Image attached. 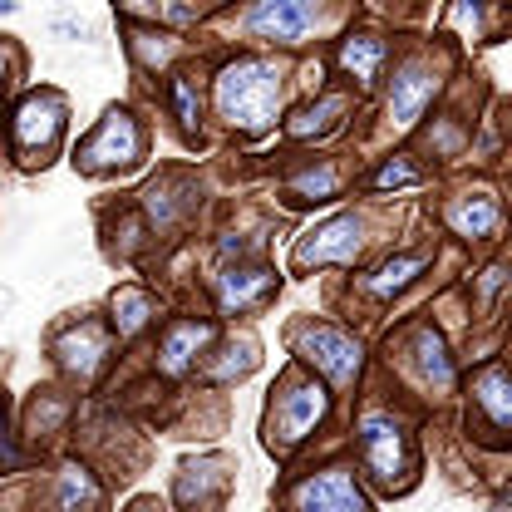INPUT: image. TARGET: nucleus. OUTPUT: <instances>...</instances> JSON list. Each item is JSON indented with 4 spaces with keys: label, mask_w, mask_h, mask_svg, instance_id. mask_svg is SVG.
Instances as JSON below:
<instances>
[{
    "label": "nucleus",
    "mask_w": 512,
    "mask_h": 512,
    "mask_svg": "<svg viewBox=\"0 0 512 512\" xmlns=\"http://www.w3.org/2000/svg\"><path fill=\"white\" fill-rule=\"evenodd\" d=\"M384 60H389V45H384L380 35H350V40L340 45V64H345L360 84H375Z\"/></svg>",
    "instance_id": "dca6fc26"
},
{
    "label": "nucleus",
    "mask_w": 512,
    "mask_h": 512,
    "mask_svg": "<svg viewBox=\"0 0 512 512\" xmlns=\"http://www.w3.org/2000/svg\"><path fill=\"white\" fill-rule=\"evenodd\" d=\"M301 355L316 370H325L335 384H355V375H360V345L335 325H306L301 330Z\"/></svg>",
    "instance_id": "423d86ee"
},
{
    "label": "nucleus",
    "mask_w": 512,
    "mask_h": 512,
    "mask_svg": "<svg viewBox=\"0 0 512 512\" xmlns=\"http://www.w3.org/2000/svg\"><path fill=\"white\" fill-rule=\"evenodd\" d=\"M414 360H419V370H424V380L434 384V389H448L453 384V360H448L444 350V335L439 330H414Z\"/></svg>",
    "instance_id": "f3484780"
},
{
    "label": "nucleus",
    "mask_w": 512,
    "mask_h": 512,
    "mask_svg": "<svg viewBox=\"0 0 512 512\" xmlns=\"http://www.w3.org/2000/svg\"><path fill=\"white\" fill-rule=\"evenodd\" d=\"M99 503V483L89 478V468H79V463H69L60 473V493H55V508L60 512H89Z\"/></svg>",
    "instance_id": "aec40b11"
},
{
    "label": "nucleus",
    "mask_w": 512,
    "mask_h": 512,
    "mask_svg": "<svg viewBox=\"0 0 512 512\" xmlns=\"http://www.w3.org/2000/svg\"><path fill=\"white\" fill-rule=\"evenodd\" d=\"M434 89H439V74L429 69V64L409 60L399 74H394V89H389V119L399 128L419 124V114H424V104L434 99Z\"/></svg>",
    "instance_id": "9d476101"
},
{
    "label": "nucleus",
    "mask_w": 512,
    "mask_h": 512,
    "mask_svg": "<svg viewBox=\"0 0 512 512\" xmlns=\"http://www.w3.org/2000/svg\"><path fill=\"white\" fill-rule=\"evenodd\" d=\"M138 148H143V133L133 124V114H109L104 124L94 128V138L74 153V163L89 168V173H99V168H124V163L138 158Z\"/></svg>",
    "instance_id": "39448f33"
},
{
    "label": "nucleus",
    "mask_w": 512,
    "mask_h": 512,
    "mask_svg": "<svg viewBox=\"0 0 512 512\" xmlns=\"http://www.w3.org/2000/svg\"><path fill=\"white\" fill-rule=\"evenodd\" d=\"M340 114H345V94H320L311 109H301L291 119V138H320V133H330L340 124Z\"/></svg>",
    "instance_id": "6ab92c4d"
},
{
    "label": "nucleus",
    "mask_w": 512,
    "mask_h": 512,
    "mask_svg": "<svg viewBox=\"0 0 512 512\" xmlns=\"http://www.w3.org/2000/svg\"><path fill=\"white\" fill-rule=\"evenodd\" d=\"M325 409H330V394L316 380L286 384L276 394V404H271V419H266V444H271V453H291L301 439H311L316 424L325 419Z\"/></svg>",
    "instance_id": "f03ea898"
},
{
    "label": "nucleus",
    "mask_w": 512,
    "mask_h": 512,
    "mask_svg": "<svg viewBox=\"0 0 512 512\" xmlns=\"http://www.w3.org/2000/svg\"><path fill=\"white\" fill-rule=\"evenodd\" d=\"M291 188L306 192V197H316V202H325V197H335V188H340V173H335L330 163H320V168H306Z\"/></svg>",
    "instance_id": "5701e85b"
},
{
    "label": "nucleus",
    "mask_w": 512,
    "mask_h": 512,
    "mask_svg": "<svg viewBox=\"0 0 512 512\" xmlns=\"http://www.w3.org/2000/svg\"><path fill=\"white\" fill-rule=\"evenodd\" d=\"M316 20L320 10L306 5V0H266V5L247 10V30L261 35V40H281V45H301Z\"/></svg>",
    "instance_id": "6e6552de"
},
{
    "label": "nucleus",
    "mask_w": 512,
    "mask_h": 512,
    "mask_svg": "<svg viewBox=\"0 0 512 512\" xmlns=\"http://www.w3.org/2000/svg\"><path fill=\"white\" fill-rule=\"evenodd\" d=\"M409 183H419V168L414 163H404V158H389L380 173L370 178V188L375 192H389V188H409Z\"/></svg>",
    "instance_id": "b1692460"
},
{
    "label": "nucleus",
    "mask_w": 512,
    "mask_h": 512,
    "mask_svg": "<svg viewBox=\"0 0 512 512\" xmlns=\"http://www.w3.org/2000/svg\"><path fill=\"white\" fill-rule=\"evenodd\" d=\"M128 45H133V55H138L143 69H163V64L173 60V50H178V40H173V35H148V30H138Z\"/></svg>",
    "instance_id": "412c9836"
},
{
    "label": "nucleus",
    "mask_w": 512,
    "mask_h": 512,
    "mask_svg": "<svg viewBox=\"0 0 512 512\" xmlns=\"http://www.w3.org/2000/svg\"><path fill=\"white\" fill-rule=\"evenodd\" d=\"M271 291H276V276H271L266 266H237V271H222V276H217V301H222V311H252Z\"/></svg>",
    "instance_id": "f8f14e48"
},
{
    "label": "nucleus",
    "mask_w": 512,
    "mask_h": 512,
    "mask_svg": "<svg viewBox=\"0 0 512 512\" xmlns=\"http://www.w3.org/2000/svg\"><path fill=\"white\" fill-rule=\"evenodd\" d=\"M503 271H508V266H503V261H498V266H488V271H483V301H488V296H493V291H498V286H503Z\"/></svg>",
    "instance_id": "a878e982"
},
{
    "label": "nucleus",
    "mask_w": 512,
    "mask_h": 512,
    "mask_svg": "<svg viewBox=\"0 0 512 512\" xmlns=\"http://www.w3.org/2000/svg\"><path fill=\"white\" fill-rule=\"evenodd\" d=\"M55 355H60V365L69 375L94 380L99 365H104V355H109V335H104L99 325H79V330H69L60 345H55Z\"/></svg>",
    "instance_id": "ddd939ff"
},
{
    "label": "nucleus",
    "mask_w": 512,
    "mask_h": 512,
    "mask_svg": "<svg viewBox=\"0 0 512 512\" xmlns=\"http://www.w3.org/2000/svg\"><path fill=\"white\" fill-rule=\"evenodd\" d=\"M444 217L458 237H473V242H488V237H498V227H503V207H498V197H488V192L453 197Z\"/></svg>",
    "instance_id": "9b49d317"
},
{
    "label": "nucleus",
    "mask_w": 512,
    "mask_h": 512,
    "mask_svg": "<svg viewBox=\"0 0 512 512\" xmlns=\"http://www.w3.org/2000/svg\"><path fill=\"white\" fill-rule=\"evenodd\" d=\"M291 503H296V512H370L350 468H325L316 478H306Z\"/></svg>",
    "instance_id": "0eeeda50"
},
{
    "label": "nucleus",
    "mask_w": 512,
    "mask_h": 512,
    "mask_svg": "<svg viewBox=\"0 0 512 512\" xmlns=\"http://www.w3.org/2000/svg\"><path fill=\"white\" fill-rule=\"evenodd\" d=\"M365 247V227H360V217H335V222H325L320 232H311L301 247H296V266L301 271H311V266H325V261H355Z\"/></svg>",
    "instance_id": "1a4fd4ad"
},
{
    "label": "nucleus",
    "mask_w": 512,
    "mask_h": 512,
    "mask_svg": "<svg viewBox=\"0 0 512 512\" xmlns=\"http://www.w3.org/2000/svg\"><path fill=\"white\" fill-rule=\"evenodd\" d=\"M148 296L143 291H119L114 296V325H119V335H133V330H143V320H148Z\"/></svg>",
    "instance_id": "4be33fe9"
},
{
    "label": "nucleus",
    "mask_w": 512,
    "mask_h": 512,
    "mask_svg": "<svg viewBox=\"0 0 512 512\" xmlns=\"http://www.w3.org/2000/svg\"><path fill=\"white\" fill-rule=\"evenodd\" d=\"M60 128H64V99H55V94H30L15 109V119H10V143H15V153L25 163H35L40 153L55 148Z\"/></svg>",
    "instance_id": "20e7f679"
},
{
    "label": "nucleus",
    "mask_w": 512,
    "mask_h": 512,
    "mask_svg": "<svg viewBox=\"0 0 512 512\" xmlns=\"http://www.w3.org/2000/svg\"><path fill=\"white\" fill-rule=\"evenodd\" d=\"M207 340H212V325H197V320L173 325V330H168V340H163V370H168V375H183Z\"/></svg>",
    "instance_id": "2eb2a0df"
},
{
    "label": "nucleus",
    "mask_w": 512,
    "mask_h": 512,
    "mask_svg": "<svg viewBox=\"0 0 512 512\" xmlns=\"http://www.w3.org/2000/svg\"><path fill=\"white\" fill-rule=\"evenodd\" d=\"M473 404L488 414V424L503 434L512 419V394H508V370L503 365H488L478 380H473Z\"/></svg>",
    "instance_id": "4468645a"
},
{
    "label": "nucleus",
    "mask_w": 512,
    "mask_h": 512,
    "mask_svg": "<svg viewBox=\"0 0 512 512\" xmlns=\"http://www.w3.org/2000/svg\"><path fill=\"white\" fill-rule=\"evenodd\" d=\"M429 266V252H414V256H394V261H384L380 271L365 281V291L370 296H394V291H404L419 271Z\"/></svg>",
    "instance_id": "a211bd4d"
},
{
    "label": "nucleus",
    "mask_w": 512,
    "mask_h": 512,
    "mask_svg": "<svg viewBox=\"0 0 512 512\" xmlns=\"http://www.w3.org/2000/svg\"><path fill=\"white\" fill-rule=\"evenodd\" d=\"M173 104H178L183 128H197V89H192L188 74H178V79H173Z\"/></svg>",
    "instance_id": "393cba45"
},
{
    "label": "nucleus",
    "mask_w": 512,
    "mask_h": 512,
    "mask_svg": "<svg viewBox=\"0 0 512 512\" xmlns=\"http://www.w3.org/2000/svg\"><path fill=\"white\" fill-rule=\"evenodd\" d=\"M360 458H365V473L380 488H399L409 478V468H414L404 424L389 419V414H365L360 419Z\"/></svg>",
    "instance_id": "7ed1b4c3"
},
{
    "label": "nucleus",
    "mask_w": 512,
    "mask_h": 512,
    "mask_svg": "<svg viewBox=\"0 0 512 512\" xmlns=\"http://www.w3.org/2000/svg\"><path fill=\"white\" fill-rule=\"evenodd\" d=\"M281 89L286 69L276 60H237L217 74V114L242 133H261L281 109Z\"/></svg>",
    "instance_id": "f257e3e1"
}]
</instances>
